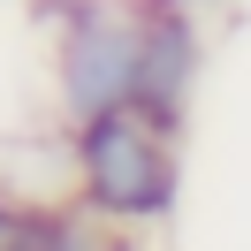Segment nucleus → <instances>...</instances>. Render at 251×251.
Here are the masks:
<instances>
[{
	"label": "nucleus",
	"mask_w": 251,
	"mask_h": 251,
	"mask_svg": "<svg viewBox=\"0 0 251 251\" xmlns=\"http://www.w3.org/2000/svg\"><path fill=\"white\" fill-rule=\"evenodd\" d=\"M198 69H205L198 8L145 0V84H137V107L160 114L168 129H183V107H190V92H198Z\"/></svg>",
	"instance_id": "obj_3"
},
{
	"label": "nucleus",
	"mask_w": 251,
	"mask_h": 251,
	"mask_svg": "<svg viewBox=\"0 0 251 251\" xmlns=\"http://www.w3.org/2000/svg\"><path fill=\"white\" fill-rule=\"evenodd\" d=\"M61 251H129V244H122V236H107V228H99V221H76Z\"/></svg>",
	"instance_id": "obj_4"
},
{
	"label": "nucleus",
	"mask_w": 251,
	"mask_h": 251,
	"mask_svg": "<svg viewBox=\"0 0 251 251\" xmlns=\"http://www.w3.org/2000/svg\"><path fill=\"white\" fill-rule=\"evenodd\" d=\"M69 168H76V198L92 221L107 228H152V221L175 213V129L145 107H114L76 122V145H69Z\"/></svg>",
	"instance_id": "obj_1"
},
{
	"label": "nucleus",
	"mask_w": 251,
	"mask_h": 251,
	"mask_svg": "<svg viewBox=\"0 0 251 251\" xmlns=\"http://www.w3.org/2000/svg\"><path fill=\"white\" fill-rule=\"evenodd\" d=\"M145 84V0H69L53 31V92L69 122L137 107Z\"/></svg>",
	"instance_id": "obj_2"
}]
</instances>
